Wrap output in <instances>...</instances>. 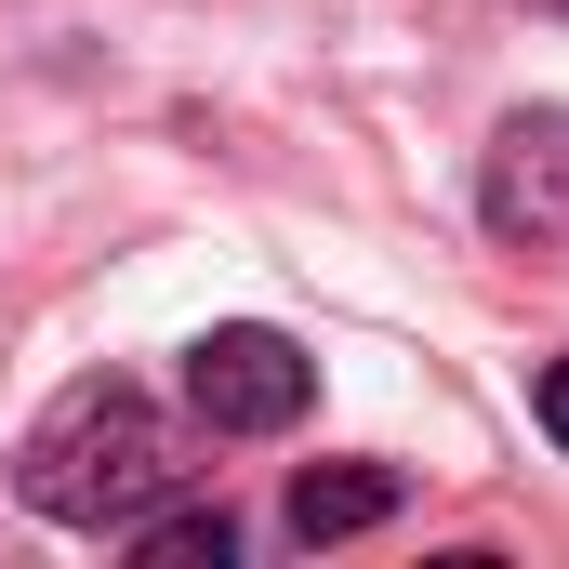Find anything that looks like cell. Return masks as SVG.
Wrapping results in <instances>:
<instances>
[{"instance_id":"6da1fadb","label":"cell","mask_w":569,"mask_h":569,"mask_svg":"<svg viewBox=\"0 0 569 569\" xmlns=\"http://www.w3.org/2000/svg\"><path fill=\"white\" fill-rule=\"evenodd\" d=\"M13 490H27V517H53V530H107V543H120L146 503L186 490V425L159 411V385H133V371H80V385L27 425Z\"/></svg>"},{"instance_id":"7a4b0ae2","label":"cell","mask_w":569,"mask_h":569,"mask_svg":"<svg viewBox=\"0 0 569 569\" xmlns=\"http://www.w3.org/2000/svg\"><path fill=\"white\" fill-rule=\"evenodd\" d=\"M186 411L212 437H291L318 411V358L291 331H266V318H212L186 345Z\"/></svg>"},{"instance_id":"3957f363","label":"cell","mask_w":569,"mask_h":569,"mask_svg":"<svg viewBox=\"0 0 569 569\" xmlns=\"http://www.w3.org/2000/svg\"><path fill=\"white\" fill-rule=\"evenodd\" d=\"M477 212L503 252H569V107H517L477 159Z\"/></svg>"},{"instance_id":"277c9868","label":"cell","mask_w":569,"mask_h":569,"mask_svg":"<svg viewBox=\"0 0 569 569\" xmlns=\"http://www.w3.org/2000/svg\"><path fill=\"white\" fill-rule=\"evenodd\" d=\"M398 463H305L291 477V543H358V530H385L398 517Z\"/></svg>"},{"instance_id":"5b68a950","label":"cell","mask_w":569,"mask_h":569,"mask_svg":"<svg viewBox=\"0 0 569 569\" xmlns=\"http://www.w3.org/2000/svg\"><path fill=\"white\" fill-rule=\"evenodd\" d=\"M120 543H133L146 569H239V517H226V503H146Z\"/></svg>"},{"instance_id":"8992f818","label":"cell","mask_w":569,"mask_h":569,"mask_svg":"<svg viewBox=\"0 0 569 569\" xmlns=\"http://www.w3.org/2000/svg\"><path fill=\"white\" fill-rule=\"evenodd\" d=\"M530 425L569 450V358H543V385H530Z\"/></svg>"}]
</instances>
